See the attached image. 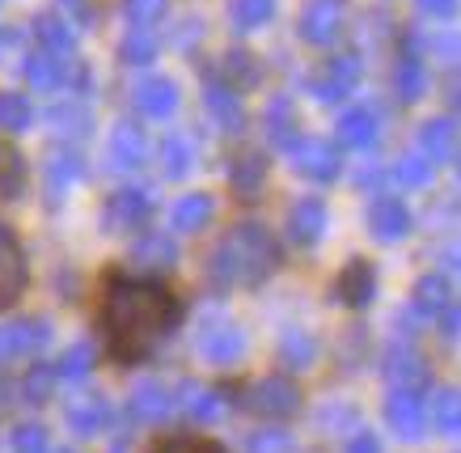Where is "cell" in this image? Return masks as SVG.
Listing matches in <instances>:
<instances>
[{
    "instance_id": "6da1fadb",
    "label": "cell",
    "mask_w": 461,
    "mask_h": 453,
    "mask_svg": "<svg viewBox=\"0 0 461 453\" xmlns=\"http://www.w3.org/2000/svg\"><path fill=\"white\" fill-rule=\"evenodd\" d=\"M22 280H26V271H22V255H17L9 229L0 225V305H9V301L17 297Z\"/></svg>"
},
{
    "instance_id": "7a4b0ae2",
    "label": "cell",
    "mask_w": 461,
    "mask_h": 453,
    "mask_svg": "<svg viewBox=\"0 0 461 453\" xmlns=\"http://www.w3.org/2000/svg\"><path fill=\"white\" fill-rule=\"evenodd\" d=\"M14 186H17V157H14V149L0 144V195H9Z\"/></svg>"
},
{
    "instance_id": "3957f363",
    "label": "cell",
    "mask_w": 461,
    "mask_h": 453,
    "mask_svg": "<svg viewBox=\"0 0 461 453\" xmlns=\"http://www.w3.org/2000/svg\"><path fill=\"white\" fill-rule=\"evenodd\" d=\"M157 453H221V449L208 445V440H169V445H161Z\"/></svg>"
},
{
    "instance_id": "277c9868",
    "label": "cell",
    "mask_w": 461,
    "mask_h": 453,
    "mask_svg": "<svg viewBox=\"0 0 461 453\" xmlns=\"http://www.w3.org/2000/svg\"><path fill=\"white\" fill-rule=\"evenodd\" d=\"M17 453H42V437H39V432H34V428L17 437Z\"/></svg>"
},
{
    "instance_id": "5b68a950",
    "label": "cell",
    "mask_w": 461,
    "mask_h": 453,
    "mask_svg": "<svg viewBox=\"0 0 461 453\" xmlns=\"http://www.w3.org/2000/svg\"><path fill=\"white\" fill-rule=\"evenodd\" d=\"M423 5H432V9H453V0H423Z\"/></svg>"
}]
</instances>
